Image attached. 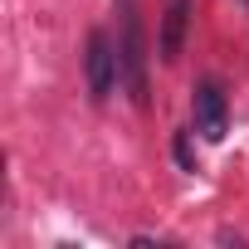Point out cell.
<instances>
[{
  "label": "cell",
  "mask_w": 249,
  "mask_h": 249,
  "mask_svg": "<svg viewBox=\"0 0 249 249\" xmlns=\"http://www.w3.org/2000/svg\"><path fill=\"white\" fill-rule=\"evenodd\" d=\"M122 83H127L132 103H147V49H142V25H137V5L122 0Z\"/></svg>",
  "instance_id": "6da1fadb"
},
{
  "label": "cell",
  "mask_w": 249,
  "mask_h": 249,
  "mask_svg": "<svg viewBox=\"0 0 249 249\" xmlns=\"http://www.w3.org/2000/svg\"><path fill=\"white\" fill-rule=\"evenodd\" d=\"M83 73H88V98H93V103H107V98H112V88L122 83V59H117V49H112V39H107L103 30H93V35H88Z\"/></svg>",
  "instance_id": "7a4b0ae2"
},
{
  "label": "cell",
  "mask_w": 249,
  "mask_h": 249,
  "mask_svg": "<svg viewBox=\"0 0 249 249\" xmlns=\"http://www.w3.org/2000/svg\"><path fill=\"white\" fill-rule=\"evenodd\" d=\"M191 117H196V132L205 137V142H220L225 132H230V103H225V88L220 83H196V93H191Z\"/></svg>",
  "instance_id": "3957f363"
},
{
  "label": "cell",
  "mask_w": 249,
  "mask_h": 249,
  "mask_svg": "<svg viewBox=\"0 0 249 249\" xmlns=\"http://www.w3.org/2000/svg\"><path fill=\"white\" fill-rule=\"evenodd\" d=\"M191 15H196V0H166L161 5V25H157V59L176 64L191 35Z\"/></svg>",
  "instance_id": "277c9868"
},
{
  "label": "cell",
  "mask_w": 249,
  "mask_h": 249,
  "mask_svg": "<svg viewBox=\"0 0 249 249\" xmlns=\"http://www.w3.org/2000/svg\"><path fill=\"white\" fill-rule=\"evenodd\" d=\"M176 161L186 171H196V152H191V132H176Z\"/></svg>",
  "instance_id": "5b68a950"
}]
</instances>
